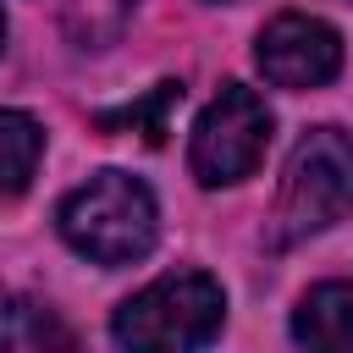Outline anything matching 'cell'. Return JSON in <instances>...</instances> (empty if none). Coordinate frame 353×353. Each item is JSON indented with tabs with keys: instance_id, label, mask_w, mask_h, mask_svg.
Listing matches in <instances>:
<instances>
[{
	"instance_id": "cell-10",
	"label": "cell",
	"mask_w": 353,
	"mask_h": 353,
	"mask_svg": "<svg viewBox=\"0 0 353 353\" xmlns=\"http://www.w3.org/2000/svg\"><path fill=\"white\" fill-rule=\"evenodd\" d=\"M176 105H182V83H154L149 99H132L121 110H99V127H132V132H143V143H165Z\"/></svg>"
},
{
	"instance_id": "cell-4",
	"label": "cell",
	"mask_w": 353,
	"mask_h": 353,
	"mask_svg": "<svg viewBox=\"0 0 353 353\" xmlns=\"http://www.w3.org/2000/svg\"><path fill=\"white\" fill-rule=\"evenodd\" d=\"M270 143V110L254 88L243 83H226L204 116L193 121V143H188V165L204 188H226V182H243L259 154Z\"/></svg>"
},
{
	"instance_id": "cell-5",
	"label": "cell",
	"mask_w": 353,
	"mask_h": 353,
	"mask_svg": "<svg viewBox=\"0 0 353 353\" xmlns=\"http://www.w3.org/2000/svg\"><path fill=\"white\" fill-rule=\"evenodd\" d=\"M254 66L265 72V83L303 94V88H320V83H331V77L342 72V39H336V28L320 22V17L281 11L276 22L259 28V39H254Z\"/></svg>"
},
{
	"instance_id": "cell-6",
	"label": "cell",
	"mask_w": 353,
	"mask_h": 353,
	"mask_svg": "<svg viewBox=\"0 0 353 353\" xmlns=\"http://www.w3.org/2000/svg\"><path fill=\"white\" fill-rule=\"evenodd\" d=\"M292 336L303 347L353 353V281H320L292 309Z\"/></svg>"
},
{
	"instance_id": "cell-3",
	"label": "cell",
	"mask_w": 353,
	"mask_h": 353,
	"mask_svg": "<svg viewBox=\"0 0 353 353\" xmlns=\"http://www.w3.org/2000/svg\"><path fill=\"white\" fill-rule=\"evenodd\" d=\"M226 325V292L204 270H171L110 314L121 347H204Z\"/></svg>"
},
{
	"instance_id": "cell-1",
	"label": "cell",
	"mask_w": 353,
	"mask_h": 353,
	"mask_svg": "<svg viewBox=\"0 0 353 353\" xmlns=\"http://www.w3.org/2000/svg\"><path fill=\"white\" fill-rule=\"evenodd\" d=\"M55 226L72 254H83L94 265H132L154 248L160 210H154L149 182L127 176V171H94L83 188H72L61 199Z\"/></svg>"
},
{
	"instance_id": "cell-7",
	"label": "cell",
	"mask_w": 353,
	"mask_h": 353,
	"mask_svg": "<svg viewBox=\"0 0 353 353\" xmlns=\"http://www.w3.org/2000/svg\"><path fill=\"white\" fill-rule=\"evenodd\" d=\"M0 347L11 353H39V347H72V331L55 320V309H44L28 292L0 287Z\"/></svg>"
},
{
	"instance_id": "cell-2",
	"label": "cell",
	"mask_w": 353,
	"mask_h": 353,
	"mask_svg": "<svg viewBox=\"0 0 353 353\" xmlns=\"http://www.w3.org/2000/svg\"><path fill=\"white\" fill-rule=\"evenodd\" d=\"M353 210V138L342 127H314L298 138L281 171V193L270 210V248H292Z\"/></svg>"
},
{
	"instance_id": "cell-9",
	"label": "cell",
	"mask_w": 353,
	"mask_h": 353,
	"mask_svg": "<svg viewBox=\"0 0 353 353\" xmlns=\"http://www.w3.org/2000/svg\"><path fill=\"white\" fill-rule=\"evenodd\" d=\"M143 0H66V39L77 44V50H105V44H116L121 39V28L132 22V11H138Z\"/></svg>"
},
{
	"instance_id": "cell-8",
	"label": "cell",
	"mask_w": 353,
	"mask_h": 353,
	"mask_svg": "<svg viewBox=\"0 0 353 353\" xmlns=\"http://www.w3.org/2000/svg\"><path fill=\"white\" fill-rule=\"evenodd\" d=\"M44 154V127L28 110H0V199H17Z\"/></svg>"
},
{
	"instance_id": "cell-11",
	"label": "cell",
	"mask_w": 353,
	"mask_h": 353,
	"mask_svg": "<svg viewBox=\"0 0 353 353\" xmlns=\"http://www.w3.org/2000/svg\"><path fill=\"white\" fill-rule=\"evenodd\" d=\"M0 44H6V17H0Z\"/></svg>"
},
{
	"instance_id": "cell-12",
	"label": "cell",
	"mask_w": 353,
	"mask_h": 353,
	"mask_svg": "<svg viewBox=\"0 0 353 353\" xmlns=\"http://www.w3.org/2000/svg\"><path fill=\"white\" fill-rule=\"evenodd\" d=\"M210 6H232V0H210Z\"/></svg>"
}]
</instances>
